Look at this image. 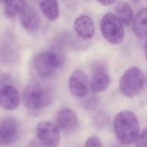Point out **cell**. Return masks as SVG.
<instances>
[{
    "instance_id": "21",
    "label": "cell",
    "mask_w": 147,
    "mask_h": 147,
    "mask_svg": "<svg viewBox=\"0 0 147 147\" xmlns=\"http://www.w3.org/2000/svg\"><path fill=\"white\" fill-rule=\"evenodd\" d=\"M8 81H9V78H8V76H7V75H5V74L0 73V89H1L3 86L6 85V84H7V83H8Z\"/></svg>"
},
{
    "instance_id": "4",
    "label": "cell",
    "mask_w": 147,
    "mask_h": 147,
    "mask_svg": "<svg viewBox=\"0 0 147 147\" xmlns=\"http://www.w3.org/2000/svg\"><path fill=\"white\" fill-rule=\"evenodd\" d=\"M145 84V76L143 71L133 66L127 69L121 78L120 90L122 95L128 98H134L142 90Z\"/></svg>"
},
{
    "instance_id": "18",
    "label": "cell",
    "mask_w": 147,
    "mask_h": 147,
    "mask_svg": "<svg viewBox=\"0 0 147 147\" xmlns=\"http://www.w3.org/2000/svg\"><path fill=\"white\" fill-rule=\"evenodd\" d=\"M40 9L44 16L50 21H55L59 16L58 0H41Z\"/></svg>"
},
{
    "instance_id": "11",
    "label": "cell",
    "mask_w": 147,
    "mask_h": 147,
    "mask_svg": "<svg viewBox=\"0 0 147 147\" xmlns=\"http://www.w3.org/2000/svg\"><path fill=\"white\" fill-rule=\"evenodd\" d=\"M20 104L18 90L12 85L6 84L0 89V106L6 110H14Z\"/></svg>"
},
{
    "instance_id": "17",
    "label": "cell",
    "mask_w": 147,
    "mask_h": 147,
    "mask_svg": "<svg viewBox=\"0 0 147 147\" xmlns=\"http://www.w3.org/2000/svg\"><path fill=\"white\" fill-rule=\"evenodd\" d=\"M26 7V0H6L4 2L5 16L9 18L20 16Z\"/></svg>"
},
{
    "instance_id": "9",
    "label": "cell",
    "mask_w": 147,
    "mask_h": 147,
    "mask_svg": "<svg viewBox=\"0 0 147 147\" xmlns=\"http://www.w3.org/2000/svg\"><path fill=\"white\" fill-rule=\"evenodd\" d=\"M89 78L81 70L74 71L69 78V90L77 97H84L89 91Z\"/></svg>"
},
{
    "instance_id": "23",
    "label": "cell",
    "mask_w": 147,
    "mask_h": 147,
    "mask_svg": "<svg viewBox=\"0 0 147 147\" xmlns=\"http://www.w3.org/2000/svg\"><path fill=\"white\" fill-rule=\"evenodd\" d=\"M144 53H145V56L147 59V38L145 41V44H144Z\"/></svg>"
},
{
    "instance_id": "19",
    "label": "cell",
    "mask_w": 147,
    "mask_h": 147,
    "mask_svg": "<svg viewBox=\"0 0 147 147\" xmlns=\"http://www.w3.org/2000/svg\"><path fill=\"white\" fill-rule=\"evenodd\" d=\"M84 147H103L102 141L100 140V139L96 136H91L90 137L85 144H84Z\"/></svg>"
},
{
    "instance_id": "13",
    "label": "cell",
    "mask_w": 147,
    "mask_h": 147,
    "mask_svg": "<svg viewBox=\"0 0 147 147\" xmlns=\"http://www.w3.org/2000/svg\"><path fill=\"white\" fill-rule=\"evenodd\" d=\"M110 84V78L107 73L104 67L101 65H97L94 68L91 81H90V87L93 92L100 93L106 90Z\"/></svg>"
},
{
    "instance_id": "6",
    "label": "cell",
    "mask_w": 147,
    "mask_h": 147,
    "mask_svg": "<svg viewBox=\"0 0 147 147\" xmlns=\"http://www.w3.org/2000/svg\"><path fill=\"white\" fill-rule=\"evenodd\" d=\"M38 140L44 147H57L60 140V129L51 121H41L37 125Z\"/></svg>"
},
{
    "instance_id": "22",
    "label": "cell",
    "mask_w": 147,
    "mask_h": 147,
    "mask_svg": "<svg viewBox=\"0 0 147 147\" xmlns=\"http://www.w3.org/2000/svg\"><path fill=\"white\" fill-rule=\"evenodd\" d=\"M102 5H110V4H113L116 0H97Z\"/></svg>"
},
{
    "instance_id": "20",
    "label": "cell",
    "mask_w": 147,
    "mask_h": 147,
    "mask_svg": "<svg viewBox=\"0 0 147 147\" xmlns=\"http://www.w3.org/2000/svg\"><path fill=\"white\" fill-rule=\"evenodd\" d=\"M135 147H147V129H145L140 134L136 140Z\"/></svg>"
},
{
    "instance_id": "3",
    "label": "cell",
    "mask_w": 147,
    "mask_h": 147,
    "mask_svg": "<svg viewBox=\"0 0 147 147\" xmlns=\"http://www.w3.org/2000/svg\"><path fill=\"white\" fill-rule=\"evenodd\" d=\"M64 56L57 51H45L34 59V68L39 77L47 78L53 76L63 65Z\"/></svg>"
},
{
    "instance_id": "25",
    "label": "cell",
    "mask_w": 147,
    "mask_h": 147,
    "mask_svg": "<svg viewBox=\"0 0 147 147\" xmlns=\"http://www.w3.org/2000/svg\"><path fill=\"white\" fill-rule=\"evenodd\" d=\"M6 0H0V3H4Z\"/></svg>"
},
{
    "instance_id": "16",
    "label": "cell",
    "mask_w": 147,
    "mask_h": 147,
    "mask_svg": "<svg viewBox=\"0 0 147 147\" xmlns=\"http://www.w3.org/2000/svg\"><path fill=\"white\" fill-rule=\"evenodd\" d=\"M115 16L122 22L123 25L128 26L134 20V10L130 4L125 1H120L116 3Z\"/></svg>"
},
{
    "instance_id": "7",
    "label": "cell",
    "mask_w": 147,
    "mask_h": 147,
    "mask_svg": "<svg viewBox=\"0 0 147 147\" xmlns=\"http://www.w3.org/2000/svg\"><path fill=\"white\" fill-rule=\"evenodd\" d=\"M20 124L14 117L0 120V146H6L17 140L20 135Z\"/></svg>"
},
{
    "instance_id": "15",
    "label": "cell",
    "mask_w": 147,
    "mask_h": 147,
    "mask_svg": "<svg viewBox=\"0 0 147 147\" xmlns=\"http://www.w3.org/2000/svg\"><path fill=\"white\" fill-rule=\"evenodd\" d=\"M133 32L138 39L147 37V7L139 10L133 20Z\"/></svg>"
},
{
    "instance_id": "14",
    "label": "cell",
    "mask_w": 147,
    "mask_h": 147,
    "mask_svg": "<svg viewBox=\"0 0 147 147\" xmlns=\"http://www.w3.org/2000/svg\"><path fill=\"white\" fill-rule=\"evenodd\" d=\"M20 22L22 28L28 33H35L40 28V18L37 11L30 6H27L20 15Z\"/></svg>"
},
{
    "instance_id": "2",
    "label": "cell",
    "mask_w": 147,
    "mask_h": 147,
    "mask_svg": "<svg viewBox=\"0 0 147 147\" xmlns=\"http://www.w3.org/2000/svg\"><path fill=\"white\" fill-rule=\"evenodd\" d=\"M22 99L27 109L38 111L49 106L53 101V93L49 88L38 82L28 84L23 90Z\"/></svg>"
},
{
    "instance_id": "5",
    "label": "cell",
    "mask_w": 147,
    "mask_h": 147,
    "mask_svg": "<svg viewBox=\"0 0 147 147\" xmlns=\"http://www.w3.org/2000/svg\"><path fill=\"white\" fill-rule=\"evenodd\" d=\"M101 32L103 38L113 45L122 42L125 36V30L122 22L112 13H106L101 20Z\"/></svg>"
},
{
    "instance_id": "8",
    "label": "cell",
    "mask_w": 147,
    "mask_h": 147,
    "mask_svg": "<svg viewBox=\"0 0 147 147\" xmlns=\"http://www.w3.org/2000/svg\"><path fill=\"white\" fill-rule=\"evenodd\" d=\"M18 56V47L11 34L0 36V63L9 65L13 63Z\"/></svg>"
},
{
    "instance_id": "24",
    "label": "cell",
    "mask_w": 147,
    "mask_h": 147,
    "mask_svg": "<svg viewBox=\"0 0 147 147\" xmlns=\"http://www.w3.org/2000/svg\"><path fill=\"white\" fill-rule=\"evenodd\" d=\"M110 147H122L121 146H119V145H113V146H111Z\"/></svg>"
},
{
    "instance_id": "1",
    "label": "cell",
    "mask_w": 147,
    "mask_h": 147,
    "mask_svg": "<svg viewBox=\"0 0 147 147\" xmlns=\"http://www.w3.org/2000/svg\"><path fill=\"white\" fill-rule=\"evenodd\" d=\"M114 132L119 142L128 146L136 142L140 132L136 115L128 110L118 113L114 120Z\"/></svg>"
},
{
    "instance_id": "12",
    "label": "cell",
    "mask_w": 147,
    "mask_h": 147,
    "mask_svg": "<svg viewBox=\"0 0 147 147\" xmlns=\"http://www.w3.org/2000/svg\"><path fill=\"white\" fill-rule=\"evenodd\" d=\"M74 29L77 34L84 40H91L96 33L94 22L87 15H81L75 20Z\"/></svg>"
},
{
    "instance_id": "10",
    "label": "cell",
    "mask_w": 147,
    "mask_h": 147,
    "mask_svg": "<svg viewBox=\"0 0 147 147\" xmlns=\"http://www.w3.org/2000/svg\"><path fill=\"white\" fill-rule=\"evenodd\" d=\"M56 122L59 128L65 133H72L79 126L78 117L76 113L69 108H63L59 111Z\"/></svg>"
}]
</instances>
